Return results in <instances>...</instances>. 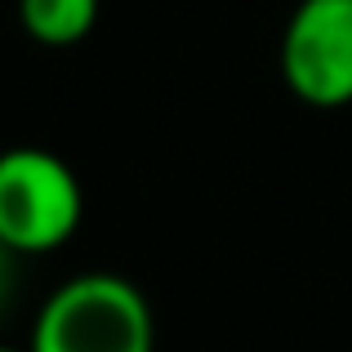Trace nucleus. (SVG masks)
<instances>
[{"label":"nucleus","instance_id":"obj_3","mask_svg":"<svg viewBox=\"0 0 352 352\" xmlns=\"http://www.w3.org/2000/svg\"><path fill=\"white\" fill-rule=\"evenodd\" d=\"M281 76L308 107L352 103V0H299L281 32Z\"/></svg>","mask_w":352,"mask_h":352},{"label":"nucleus","instance_id":"obj_5","mask_svg":"<svg viewBox=\"0 0 352 352\" xmlns=\"http://www.w3.org/2000/svg\"><path fill=\"white\" fill-rule=\"evenodd\" d=\"M9 263H14V250L0 241V299L9 294Z\"/></svg>","mask_w":352,"mask_h":352},{"label":"nucleus","instance_id":"obj_1","mask_svg":"<svg viewBox=\"0 0 352 352\" xmlns=\"http://www.w3.org/2000/svg\"><path fill=\"white\" fill-rule=\"evenodd\" d=\"M32 352H156L152 303L129 276L80 272L45 299Z\"/></svg>","mask_w":352,"mask_h":352},{"label":"nucleus","instance_id":"obj_4","mask_svg":"<svg viewBox=\"0 0 352 352\" xmlns=\"http://www.w3.org/2000/svg\"><path fill=\"white\" fill-rule=\"evenodd\" d=\"M18 23L36 45L63 50L94 32L98 0H18Z\"/></svg>","mask_w":352,"mask_h":352},{"label":"nucleus","instance_id":"obj_6","mask_svg":"<svg viewBox=\"0 0 352 352\" xmlns=\"http://www.w3.org/2000/svg\"><path fill=\"white\" fill-rule=\"evenodd\" d=\"M0 352H32V348H0Z\"/></svg>","mask_w":352,"mask_h":352},{"label":"nucleus","instance_id":"obj_2","mask_svg":"<svg viewBox=\"0 0 352 352\" xmlns=\"http://www.w3.org/2000/svg\"><path fill=\"white\" fill-rule=\"evenodd\" d=\"M85 214L80 179L45 147L0 152V241L14 254H50L67 245Z\"/></svg>","mask_w":352,"mask_h":352}]
</instances>
